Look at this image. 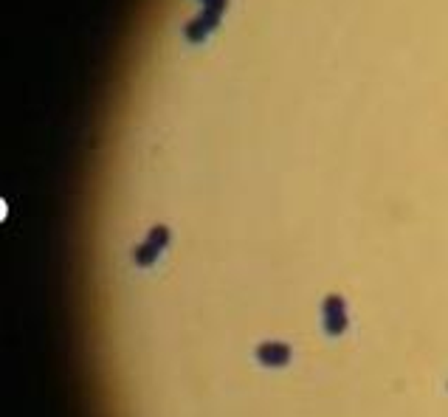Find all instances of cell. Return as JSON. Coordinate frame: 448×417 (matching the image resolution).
Segmentation results:
<instances>
[{
  "instance_id": "cell-3",
  "label": "cell",
  "mask_w": 448,
  "mask_h": 417,
  "mask_svg": "<svg viewBox=\"0 0 448 417\" xmlns=\"http://www.w3.org/2000/svg\"><path fill=\"white\" fill-rule=\"evenodd\" d=\"M257 358L262 361V364H268V367H282L288 358H291V350L285 347V344H262L260 350H257Z\"/></svg>"
},
{
  "instance_id": "cell-1",
  "label": "cell",
  "mask_w": 448,
  "mask_h": 417,
  "mask_svg": "<svg viewBox=\"0 0 448 417\" xmlns=\"http://www.w3.org/2000/svg\"><path fill=\"white\" fill-rule=\"evenodd\" d=\"M324 330L327 335H341L347 330V313L341 296H327L324 302Z\"/></svg>"
},
{
  "instance_id": "cell-2",
  "label": "cell",
  "mask_w": 448,
  "mask_h": 417,
  "mask_svg": "<svg viewBox=\"0 0 448 417\" xmlns=\"http://www.w3.org/2000/svg\"><path fill=\"white\" fill-rule=\"evenodd\" d=\"M164 243H166V229H152L149 243L136 251V262H139V265H149V262L158 256V251H161Z\"/></svg>"
}]
</instances>
